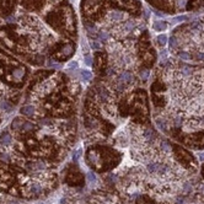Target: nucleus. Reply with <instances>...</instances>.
I'll use <instances>...</instances> for the list:
<instances>
[{
	"label": "nucleus",
	"instance_id": "dca6fc26",
	"mask_svg": "<svg viewBox=\"0 0 204 204\" xmlns=\"http://www.w3.org/2000/svg\"><path fill=\"white\" fill-rule=\"evenodd\" d=\"M201 175H202V178L204 180V164L202 165V169H201Z\"/></svg>",
	"mask_w": 204,
	"mask_h": 204
},
{
	"label": "nucleus",
	"instance_id": "0eeeda50",
	"mask_svg": "<svg viewBox=\"0 0 204 204\" xmlns=\"http://www.w3.org/2000/svg\"><path fill=\"white\" fill-rule=\"evenodd\" d=\"M25 76H26V68L25 67H17L13 70L11 76L8 79V81L10 84H14V83L15 84H20V83L24 81Z\"/></svg>",
	"mask_w": 204,
	"mask_h": 204
},
{
	"label": "nucleus",
	"instance_id": "7ed1b4c3",
	"mask_svg": "<svg viewBox=\"0 0 204 204\" xmlns=\"http://www.w3.org/2000/svg\"><path fill=\"white\" fill-rule=\"evenodd\" d=\"M123 159V154L113 146L92 144L85 154L88 166L95 172H108L115 170Z\"/></svg>",
	"mask_w": 204,
	"mask_h": 204
},
{
	"label": "nucleus",
	"instance_id": "423d86ee",
	"mask_svg": "<svg viewBox=\"0 0 204 204\" xmlns=\"http://www.w3.org/2000/svg\"><path fill=\"white\" fill-rule=\"evenodd\" d=\"M64 181L70 187H83L85 185V176L75 164H72L67 169Z\"/></svg>",
	"mask_w": 204,
	"mask_h": 204
},
{
	"label": "nucleus",
	"instance_id": "9b49d317",
	"mask_svg": "<svg viewBox=\"0 0 204 204\" xmlns=\"http://www.w3.org/2000/svg\"><path fill=\"white\" fill-rule=\"evenodd\" d=\"M190 204H204V186L202 188H199L198 192H196Z\"/></svg>",
	"mask_w": 204,
	"mask_h": 204
},
{
	"label": "nucleus",
	"instance_id": "1a4fd4ad",
	"mask_svg": "<svg viewBox=\"0 0 204 204\" xmlns=\"http://www.w3.org/2000/svg\"><path fill=\"white\" fill-rule=\"evenodd\" d=\"M135 204H167V203L158 202V201L150 198V197L146 196V194H139V196H137V198H135Z\"/></svg>",
	"mask_w": 204,
	"mask_h": 204
},
{
	"label": "nucleus",
	"instance_id": "20e7f679",
	"mask_svg": "<svg viewBox=\"0 0 204 204\" xmlns=\"http://www.w3.org/2000/svg\"><path fill=\"white\" fill-rule=\"evenodd\" d=\"M88 201V204H132L131 199L119 190L96 191Z\"/></svg>",
	"mask_w": 204,
	"mask_h": 204
},
{
	"label": "nucleus",
	"instance_id": "2eb2a0df",
	"mask_svg": "<svg viewBox=\"0 0 204 204\" xmlns=\"http://www.w3.org/2000/svg\"><path fill=\"white\" fill-rule=\"evenodd\" d=\"M81 76H83L85 80H89V79H91V74L89 73V72H86V70H84V72L81 73Z\"/></svg>",
	"mask_w": 204,
	"mask_h": 204
},
{
	"label": "nucleus",
	"instance_id": "6e6552de",
	"mask_svg": "<svg viewBox=\"0 0 204 204\" xmlns=\"http://www.w3.org/2000/svg\"><path fill=\"white\" fill-rule=\"evenodd\" d=\"M73 52H74V48L72 47V44H69V43L62 44L56 56H57V58H58L59 60H63V59L69 58V57L73 54Z\"/></svg>",
	"mask_w": 204,
	"mask_h": 204
},
{
	"label": "nucleus",
	"instance_id": "f257e3e1",
	"mask_svg": "<svg viewBox=\"0 0 204 204\" xmlns=\"http://www.w3.org/2000/svg\"><path fill=\"white\" fill-rule=\"evenodd\" d=\"M153 118L158 129L178 144L204 149V74L185 63H167L150 86Z\"/></svg>",
	"mask_w": 204,
	"mask_h": 204
},
{
	"label": "nucleus",
	"instance_id": "ddd939ff",
	"mask_svg": "<svg viewBox=\"0 0 204 204\" xmlns=\"http://www.w3.org/2000/svg\"><path fill=\"white\" fill-rule=\"evenodd\" d=\"M154 29L158 31H164V30H166V24L165 22H155Z\"/></svg>",
	"mask_w": 204,
	"mask_h": 204
},
{
	"label": "nucleus",
	"instance_id": "f03ea898",
	"mask_svg": "<svg viewBox=\"0 0 204 204\" xmlns=\"http://www.w3.org/2000/svg\"><path fill=\"white\" fill-rule=\"evenodd\" d=\"M117 112L121 118H131L135 124H151L149 95L144 89H137L119 96L117 102Z\"/></svg>",
	"mask_w": 204,
	"mask_h": 204
},
{
	"label": "nucleus",
	"instance_id": "f8f14e48",
	"mask_svg": "<svg viewBox=\"0 0 204 204\" xmlns=\"http://www.w3.org/2000/svg\"><path fill=\"white\" fill-rule=\"evenodd\" d=\"M21 113H22L24 116L33 117L35 115H36V110H35L33 106H31V105H26V106H24V107L21 108Z\"/></svg>",
	"mask_w": 204,
	"mask_h": 204
},
{
	"label": "nucleus",
	"instance_id": "4468645a",
	"mask_svg": "<svg viewBox=\"0 0 204 204\" xmlns=\"http://www.w3.org/2000/svg\"><path fill=\"white\" fill-rule=\"evenodd\" d=\"M158 41L160 42L161 46H164V44L167 42V37H166L165 35H161V36H159V37H158Z\"/></svg>",
	"mask_w": 204,
	"mask_h": 204
},
{
	"label": "nucleus",
	"instance_id": "9d476101",
	"mask_svg": "<svg viewBox=\"0 0 204 204\" xmlns=\"http://www.w3.org/2000/svg\"><path fill=\"white\" fill-rule=\"evenodd\" d=\"M11 143H13V135L10 133L5 132L0 135V148H3V149L8 148V146L11 145Z\"/></svg>",
	"mask_w": 204,
	"mask_h": 204
},
{
	"label": "nucleus",
	"instance_id": "39448f33",
	"mask_svg": "<svg viewBox=\"0 0 204 204\" xmlns=\"http://www.w3.org/2000/svg\"><path fill=\"white\" fill-rule=\"evenodd\" d=\"M172 153H174L175 159L178 161V164L183 169H186L192 175L197 174V171H198V161L191 151H188L185 146H182L181 144H177V143L172 142Z\"/></svg>",
	"mask_w": 204,
	"mask_h": 204
}]
</instances>
